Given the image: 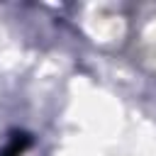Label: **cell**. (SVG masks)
<instances>
[{
    "label": "cell",
    "instance_id": "cell-1",
    "mask_svg": "<svg viewBox=\"0 0 156 156\" xmlns=\"http://www.w3.org/2000/svg\"><path fill=\"white\" fill-rule=\"evenodd\" d=\"M27 144H29V139H27V134H22V139H15V141H12V144H10L0 156H20V154H22V149H24Z\"/></svg>",
    "mask_w": 156,
    "mask_h": 156
}]
</instances>
